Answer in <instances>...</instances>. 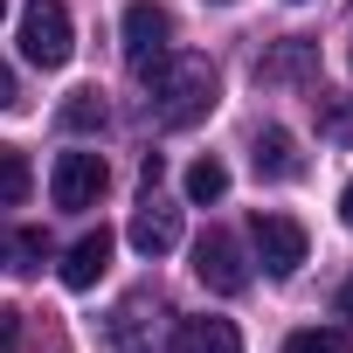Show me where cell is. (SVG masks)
Listing matches in <instances>:
<instances>
[{
  "mask_svg": "<svg viewBox=\"0 0 353 353\" xmlns=\"http://www.w3.org/2000/svg\"><path fill=\"white\" fill-rule=\"evenodd\" d=\"M145 111H152L166 132L208 118V111H215V63H208V56H166V63L145 77Z\"/></svg>",
  "mask_w": 353,
  "mask_h": 353,
  "instance_id": "1",
  "label": "cell"
},
{
  "mask_svg": "<svg viewBox=\"0 0 353 353\" xmlns=\"http://www.w3.org/2000/svg\"><path fill=\"white\" fill-rule=\"evenodd\" d=\"M118 28H125V63H132V77H152V70L173 56V14L159 8V0H132Z\"/></svg>",
  "mask_w": 353,
  "mask_h": 353,
  "instance_id": "2",
  "label": "cell"
},
{
  "mask_svg": "<svg viewBox=\"0 0 353 353\" xmlns=\"http://www.w3.org/2000/svg\"><path fill=\"white\" fill-rule=\"evenodd\" d=\"M104 188H111L104 152H56V166H49V201H56V208L83 215V208H97Z\"/></svg>",
  "mask_w": 353,
  "mask_h": 353,
  "instance_id": "3",
  "label": "cell"
},
{
  "mask_svg": "<svg viewBox=\"0 0 353 353\" xmlns=\"http://www.w3.org/2000/svg\"><path fill=\"white\" fill-rule=\"evenodd\" d=\"M70 14H63V0H28L21 8V56L35 70H63L70 63Z\"/></svg>",
  "mask_w": 353,
  "mask_h": 353,
  "instance_id": "4",
  "label": "cell"
},
{
  "mask_svg": "<svg viewBox=\"0 0 353 353\" xmlns=\"http://www.w3.org/2000/svg\"><path fill=\"white\" fill-rule=\"evenodd\" d=\"M250 243H256V263L270 270V277H291L298 263H305V229L291 222V215H277V208H256V222H250Z\"/></svg>",
  "mask_w": 353,
  "mask_h": 353,
  "instance_id": "5",
  "label": "cell"
},
{
  "mask_svg": "<svg viewBox=\"0 0 353 353\" xmlns=\"http://www.w3.org/2000/svg\"><path fill=\"white\" fill-rule=\"evenodd\" d=\"M194 277H201L215 298H236V291L250 284V263H243V250H236L229 229H208V236L194 243Z\"/></svg>",
  "mask_w": 353,
  "mask_h": 353,
  "instance_id": "6",
  "label": "cell"
},
{
  "mask_svg": "<svg viewBox=\"0 0 353 353\" xmlns=\"http://www.w3.org/2000/svg\"><path fill=\"white\" fill-rule=\"evenodd\" d=\"M152 319H159V298H152V291H132V298L111 312V346H118V353H152Z\"/></svg>",
  "mask_w": 353,
  "mask_h": 353,
  "instance_id": "7",
  "label": "cell"
},
{
  "mask_svg": "<svg viewBox=\"0 0 353 353\" xmlns=\"http://www.w3.org/2000/svg\"><path fill=\"white\" fill-rule=\"evenodd\" d=\"M104 270H111V229L77 236V243H70V256H63V284H70V291H90Z\"/></svg>",
  "mask_w": 353,
  "mask_h": 353,
  "instance_id": "8",
  "label": "cell"
},
{
  "mask_svg": "<svg viewBox=\"0 0 353 353\" xmlns=\"http://www.w3.org/2000/svg\"><path fill=\"white\" fill-rule=\"evenodd\" d=\"M250 159H256V173H263V181H298V173H305L298 139H291L284 125H263V132H256V145H250Z\"/></svg>",
  "mask_w": 353,
  "mask_h": 353,
  "instance_id": "9",
  "label": "cell"
},
{
  "mask_svg": "<svg viewBox=\"0 0 353 353\" xmlns=\"http://www.w3.org/2000/svg\"><path fill=\"white\" fill-rule=\"evenodd\" d=\"M173 243H181V208H159V201L145 194V208L132 215V250H139V256H166Z\"/></svg>",
  "mask_w": 353,
  "mask_h": 353,
  "instance_id": "10",
  "label": "cell"
},
{
  "mask_svg": "<svg viewBox=\"0 0 353 353\" xmlns=\"http://www.w3.org/2000/svg\"><path fill=\"white\" fill-rule=\"evenodd\" d=\"M166 353H243V332L229 319H181Z\"/></svg>",
  "mask_w": 353,
  "mask_h": 353,
  "instance_id": "11",
  "label": "cell"
},
{
  "mask_svg": "<svg viewBox=\"0 0 353 353\" xmlns=\"http://www.w3.org/2000/svg\"><path fill=\"white\" fill-rule=\"evenodd\" d=\"M42 256H49V243L35 236V229H0V270H42Z\"/></svg>",
  "mask_w": 353,
  "mask_h": 353,
  "instance_id": "12",
  "label": "cell"
},
{
  "mask_svg": "<svg viewBox=\"0 0 353 353\" xmlns=\"http://www.w3.org/2000/svg\"><path fill=\"white\" fill-rule=\"evenodd\" d=\"M28 188H35L28 159H21L14 145H0V208H21V201H28Z\"/></svg>",
  "mask_w": 353,
  "mask_h": 353,
  "instance_id": "13",
  "label": "cell"
},
{
  "mask_svg": "<svg viewBox=\"0 0 353 353\" xmlns=\"http://www.w3.org/2000/svg\"><path fill=\"white\" fill-rule=\"evenodd\" d=\"M222 194H229V166H222V159H194V166H188V201L208 208V201H222Z\"/></svg>",
  "mask_w": 353,
  "mask_h": 353,
  "instance_id": "14",
  "label": "cell"
},
{
  "mask_svg": "<svg viewBox=\"0 0 353 353\" xmlns=\"http://www.w3.org/2000/svg\"><path fill=\"white\" fill-rule=\"evenodd\" d=\"M63 132H104V97L97 90H77L63 104Z\"/></svg>",
  "mask_w": 353,
  "mask_h": 353,
  "instance_id": "15",
  "label": "cell"
},
{
  "mask_svg": "<svg viewBox=\"0 0 353 353\" xmlns=\"http://www.w3.org/2000/svg\"><path fill=\"white\" fill-rule=\"evenodd\" d=\"M284 353H353V339H346V332H319V325H305V332L284 339Z\"/></svg>",
  "mask_w": 353,
  "mask_h": 353,
  "instance_id": "16",
  "label": "cell"
},
{
  "mask_svg": "<svg viewBox=\"0 0 353 353\" xmlns=\"http://www.w3.org/2000/svg\"><path fill=\"white\" fill-rule=\"evenodd\" d=\"M305 63H312V42H284V56L277 63H256V77H298Z\"/></svg>",
  "mask_w": 353,
  "mask_h": 353,
  "instance_id": "17",
  "label": "cell"
},
{
  "mask_svg": "<svg viewBox=\"0 0 353 353\" xmlns=\"http://www.w3.org/2000/svg\"><path fill=\"white\" fill-rule=\"evenodd\" d=\"M14 346H21V312L0 305V353H14Z\"/></svg>",
  "mask_w": 353,
  "mask_h": 353,
  "instance_id": "18",
  "label": "cell"
},
{
  "mask_svg": "<svg viewBox=\"0 0 353 353\" xmlns=\"http://www.w3.org/2000/svg\"><path fill=\"white\" fill-rule=\"evenodd\" d=\"M14 104V77H8V63H0V111Z\"/></svg>",
  "mask_w": 353,
  "mask_h": 353,
  "instance_id": "19",
  "label": "cell"
},
{
  "mask_svg": "<svg viewBox=\"0 0 353 353\" xmlns=\"http://www.w3.org/2000/svg\"><path fill=\"white\" fill-rule=\"evenodd\" d=\"M339 222L353 229V181H346V194H339Z\"/></svg>",
  "mask_w": 353,
  "mask_h": 353,
  "instance_id": "20",
  "label": "cell"
},
{
  "mask_svg": "<svg viewBox=\"0 0 353 353\" xmlns=\"http://www.w3.org/2000/svg\"><path fill=\"white\" fill-rule=\"evenodd\" d=\"M339 312H346V319H353V277H346V284H339Z\"/></svg>",
  "mask_w": 353,
  "mask_h": 353,
  "instance_id": "21",
  "label": "cell"
},
{
  "mask_svg": "<svg viewBox=\"0 0 353 353\" xmlns=\"http://www.w3.org/2000/svg\"><path fill=\"white\" fill-rule=\"evenodd\" d=\"M0 14H8V0H0Z\"/></svg>",
  "mask_w": 353,
  "mask_h": 353,
  "instance_id": "22",
  "label": "cell"
},
{
  "mask_svg": "<svg viewBox=\"0 0 353 353\" xmlns=\"http://www.w3.org/2000/svg\"><path fill=\"white\" fill-rule=\"evenodd\" d=\"M222 8H229V0H222Z\"/></svg>",
  "mask_w": 353,
  "mask_h": 353,
  "instance_id": "23",
  "label": "cell"
}]
</instances>
